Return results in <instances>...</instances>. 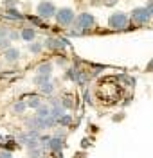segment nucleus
Segmentation results:
<instances>
[{"label":"nucleus","mask_w":153,"mask_h":158,"mask_svg":"<svg viewBox=\"0 0 153 158\" xmlns=\"http://www.w3.org/2000/svg\"><path fill=\"white\" fill-rule=\"evenodd\" d=\"M34 38H36V31L31 29V27H23V29L20 31V40H23V41H34Z\"/></svg>","instance_id":"10"},{"label":"nucleus","mask_w":153,"mask_h":158,"mask_svg":"<svg viewBox=\"0 0 153 158\" xmlns=\"http://www.w3.org/2000/svg\"><path fill=\"white\" fill-rule=\"evenodd\" d=\"M128 23H130V16L126 15V13H121V11H115L110 15V18H108V27L113 31H122L128 27Z\"/></svg>","instance_id":"1"},{"label":"nucleus","mask_w":153,"mask_h":158,"mask_svg":"<svg viewBox=\"0 0 153 158\" xmlns=\"http://www.w3.org/2000/svg\"><path fill=\"white\" fill-rule=\"evenodd\" d=\"M119 0H104V6H115Z\"/></svg>","instance_id":"30"},{"label":"nucleus","mask_w":153,"mask_h":158,"mask_svg":"<svg viewBox=\"0 0 153 158\" xmlns=\"http://www.w3.org/2000/svg\"><path fill=\"white\" fill-rule=\"evenodd\" d=\"M7 38L11 40V41H15V40H20V32H16V31H9V34H7Z\"/></svg>","instance_id":"23"},{"label":"nucleus","mask_w":153,"mask_h":158,"mask_svg":"<svg viewBox=\"0 0 153 158\" xmlns=\"http://www.w3.org/2000/svg\"><path fill=\"white\" fill-rule=\"evenodd\" d=\"M146 70H148V72H151V70H153V59L148 63V69H146Z\"/></svg>","instance_id":"34"},{"label":"nucleus","mask_w":153,"mask_h":158,"mask_svg":"<svg viewBox=\"0 0 153 158\" xmlns=\"http://www.w3.org/2000/svg\"><path fill=\"white\" fill-rule=\"evenodd\" d=\"M74 20H76V13L72 7H61L56 11V22L61 27H70L74 25Z\"/></svg>","instance_id":"3"},{"label":"nucleus","mask_w":153,"mask_h":158,"mask_svg":"<svg viewBox=\"0 0 153 158\" xmlns=\"http://www.w3.org/2000/svg\"><path fill=\"white\" fill-rule=\"evenodd\" d=\"M81 146H83V148H88V146H90V140H88V138H85V140L81 142Z\"/></svg>","instance_id":"32"},{"label":"nucleus","mask_w":153,"mask_h":158,"mask_svg":"<svg viewBox=\"0 0 153 158\" xmlns=\"http://www.w3.org/2000/svg\"><path fill=\"white\" fill-rule=\"evenodd\" d=\"M11 47V40L7 38V36H4V38H0V49H9Z\"/></svg>","instance_id":"22"},{"label":"nucleus","mask_w":153,"mask_h":158,"mask_svg":"<svg viewBox=\"0 0 153 158\" xmlns=\"http://www.w3.org/2000/svg\"><path fill=\"white\" fill-rule=\"evenodd\" d=\"M63 148H65V140H63L61 135H54V137H51V146H49L51 153H61Z\"/></svg>","instance_id":"7"},{"label":"nucleus","mask_w":153,"mask_h":158,"mask_svg":"<svg viewBox=\"0 0 153 158\" xmlns=\"http://www.w3.org/2000/svg\"><path fill=\"white\" fill-rule=\"evenodd\" d=\"M27 20H29L32 25H38V27L47 29V23H45V22H43V18H40V16H38V18H36V16H27Z\"/></svg>","instance_id":"20"},{"label":"nucleus","mask_w":153,"mask_h":158,"mask_svg":"<svg viewBox=\"0 0 153 158\" xmlns=\"http://www.w3.org/2000/svg\"><path fill=\"white\" fill-rule=\"evenodd\" d=\"M9 27H0V38H4V36H7L9 34Z\"/></svg>","instance_id":"26"},{"label":"nucleus","mask_w":153,"mask_h":158,"mask_svg":"<svg viewBox=\"0 0 153 158\" xmlns=\"http://www.w3.org/2000/svg\"><path fill=\"white\" fill-rule=\"evenodd\" d=\"M85 99H87V102H88V104H92V99H90V94H88V92L85 94Z\"/></svg>","instance_id":"33"},{"label":"nucleus","mask_w":153,"mask_h":158,"mask_svg":"<svg viewBox=\"0 0 153 158\" xmlns=\"http://www.w3.org/2000/svg\"><path fill=\"white\" fill-rule=\"evenodd\" d=\"M4 58H6V61H9V63H15V61L20 59V50L15 49V47H9V49L4 50Z\"/></svg>","instance_id":"8"},{"label":"nucleus","mask_w":153,"mask_h":158,"mask_svg":"<svg viewBox=\"0 0 153 158\" xmlns=\"http://www.w3.org/2000/svg\"><path fill=\"white\" fill-rule=\"evenodd\" d=\"M29 158H34V156H29Z\"/></svg>","instance_id":"35"},{"label":"nucleus","mask_w":153,"mask_h":158,"mask_svg":"<svg viewBox=\"0 0 153 158\" xmlns=\"http://www.w3.org/2000/svg\"><path fill=\"white\" fill-rule=\"evenodd\" d=\"M36 13H38L40 18L49 20L52 16H56V6L52 4L51 0H41L40 4H38V7H36Z\"/></svg>","instance_id":"4"},{"label":"nucleus","mask_w":153,"mask_h":158,"mask_svg":"<svg viewBox=\"0 0 153 158\" xmlns=\"http://www.w3.org/2000/svg\"><path fill=\"white\" fill-rule=\"evenodd\" d=\"M121 118H124V113H117V115L113 117V120H115V122H119Z\"/></svg>","instance_id":"31"},{"label":"nucleus","mask_w":153,"mask_h":158,"mask_svg":"<svg viewBox=\"0 0 153 158\" xmlns=\"http://www.w3.org/2000/svg\"><path fill=\"white\" fill-rule=\"evenodd\" d=\"M63 113H65V108H63L61 104L60 106H51V117L56 118V122H58V118H60Z\"/></svg>","instance_id":"16"},{"label":"nucleus","mask_w":153,"mask_h":158,"mask_svg":"<svg viewBox=\"0 0 153 158\" xmlns=\"http://www.w3.org/2000/svg\"><path fill=\"white\" fill-rule=\"evenodd\" d=\"M61 106L65 110H72L74 108V101H72L70 95H65V97H61Z\"/></svg>","instance_id":"21"},{"label":"nucleus","mask_w":153,"mask_h":158,"mask_svg":"<svg viewBox=\"0 0 153 158\" xmlns=\"http://www.w3.org/2000/svg\"><path fill=\"white\" fill-rule=\"evenodd\" d=\"M38 88H40V92L43 94V95H49V97L54 94V85H52V81L45 83V85H41V86H38Z\"/></svg>","instance_id":"15"},{"label":"nucleus","mask_w":153,"mask_h":158,"mask_svg":"<svg viewBox=\"0 0 153 158\" xmlns=\"http://www.w3.org/2000/svg\"><path fill=\"white\" fill-rule=\"evenodd\" d=\"M45 47L52 52H60V50H65L70 43H69V40L65 38H58V36H49V38L45 40V43H43Z\"/></svg>","instance_id":"5"},{"label":"nucleus","mask_w":153,"mask_h":158,"mask_svg":"<svg viewBox=\"0 0 153 158\" xmlns=\"http://www.w3.org/2000/svg\"><path fill=\"white\" fill-rule=\"evenodd\" d=\"M130 18L133 20V23H137V25H146L150 18H151V15H150V11L148 7H135L132 11V15H130Z\"/></svg>","instance_id":"6"},{"label":"nucleus","mask_w":153,"mask_h":158,"mask_svg":"<svg viewBox=\"0 0 153 158\" xmlns=\"http://www.w3.org/2000/svg\"><path fill=\"white\" fill-rule=\"evenodd\" d=\"M70 124H72V115H69V113L65 111V113L58 118V126H70Z\"/></svg>","instance_id":"18"},{"label":"nucleus","mask_w":153,"mask_h":158,"mask_svg":"<svg viewBox=\"0 0 153 158\" xmlns=\"http://www.w3.org/2000/svg\"><path fill=\"white\" fill-rule=\"evenodd\" d=\"M0 158H13L9 149H4V151H0Z\"/></svg>","instance_id":"25"},{"label":"nucleus","mask_w":153,"mask_h":158,"mask_svg":"<svg viewBox=\"0 0 153 158\" xmlns=\"http://www.w3.org/2000/svg\"><path fill=\"white\" fill-rule=\"evenodd\" d=\"M74 25H76V32L79 34V32H87L88 29H92L94 25H96V18L92 16L90 13H81V15H78L76 20H74Z\"/></svg>","instance_id":"2"},{"label":"nucleus","mask_w":153,"mask_h":158,"mask_svg":"<svg viewBox=\"0 0 153 158\" xmlns=\"http://www.w3.org/2000/svg\"><path fill=\"white\" fill-rule=\"evenodd\" d=\"M43 47H45V45H43L41 41H31L29 43V50L32 54H40L41 50H43Z\"/></svg>","instance_id":"17"},{"label":"nucleus","mask_w":153,"mask_h":158,"mask_svg":"<svg viewBox=\"0 0 153 158\" xmlns=\"http://www.w3.org/2000/svg\"><path fill=\"white\" fill-rule=\"evenodd\" d=\"M146 7H148V11H150V15L153 16V0H150V2H148V6H146Z\"/></svg>","instance_id":"29"},{"label":"nucleus","mask_w":153,"mask_h":158,"mask_svg":"<svg viewBox=\"0 0 153 158\" xmlns=\"http://www.w3.org/2000/svg\"><path fill=\"white\" fill-rule=\"evenodd\" d=\"M52 69H54V65H52L51 61H45V63L38 65L36 74H41V76H51V74H52Z\"/></svg>","instance_id":"12"},{"label":"nucleus","mask_w":153,"mask_h":158,"mask_svg":"<svg viewBox=\"0 0 153 158\" xmlns=\"http://www.w3.org/2000/svg\"><path fill=\"white\" fill-rule=\"evenodd\" d=\"M49 81H51V76L36 74V77H34V85H36V86H41V85H45V83H49Z\"/></svg>","instance_id":"19"},{"label":"nucleus","mask_w":153,"mask_h":158,"mask_svg":"<svg viewBox=\"0 0 153 158\" xmlns=\"http://www.w3.org/2000/svg\"><path fill=\"white\" fill-rule=\"evenodd\" d=\"M6 142H7V137H2L0 135V148H6Z\"/></svg>","instance_id":"28"},{"label":"nucleus","mask_w":153,"mask_h":158,"mask_svg":"<svg viewBox=\"0 0 153 158\" xmlns=\"http://www.w3.org/2000/svg\"><path fill=\"white\" fill-rule=\"evenodd\" d=\"M18 74L15 72V70H11V72H2L0 74V79H6V77H16Z\"/></svg>","instance_id":"24"},{"label":"nucleus","mask_w":153,"mask_h":158,"mask_svg":"<svg viewBox=\"0 0 153 158\" xmlns=\"http://www.w3.org/2000/svg\"><path fill=\"white\" fill-rule=\"evenodd\" d=\"M25 110H27V102H25L23 99H22V101H16V102L13 104V111H15L16 115H23Z\"/></svg>","instance_id":"14"},{"label":"nucleus","mask_w":153,"mask_h":158,"mask_svg":"<svg viewBox=\"0 0 153 158\" xmlns=\"http://www.w3.org/2000/svg\"><path fill=\"white\" fill-rule=\"evenodd\" d=\"M27 108H32V110H36V108H40L41 106V97L40 95H36V94H29V97H27Z\"/></svg>","instance_id":"11"},{"label":"nucleus","mask_w":153,"mask_h":158,"mask_svg":"<svg viewBox=\"0 0 153 158\" xmlns=\"http://www.w3.org/2000/svg\"><path fill=\"white\" fill-rule=\"evenodd\" d=\"M16 2H18V0H4L6 7H11V6H16Z\"/></svg>","instance_id":"27"},{"label":"nucleus","mask_w":153,"mask_h":158,"mask_svg":"<svg viewBox=\"0 0 153 158\" xmlns=\"http://www.w3.org/2000/svg\"><path fill=\"white\" fill-rule=\"evenodd\" d=\"M4 16L7 20H23V15L18 13V9L15 7V6H11V7H6L4 9Z\"/></svg>","instance_id":"9"},{"label":"nucleus","mask_w":153,"mask_h":158,"mask_svg":"<svg viewBox=\"0 0 153 158\" xmlns=\"http://www.w3.org/2000/svg\"><path fill=\"white\" fill-rule=\"evenodd\" d=\"M34 115L40 117V118H47L49 115H51V106H49V104H41L40 108L34 110Z\"/></svg>","instance_id":"13"}]
</instances>
